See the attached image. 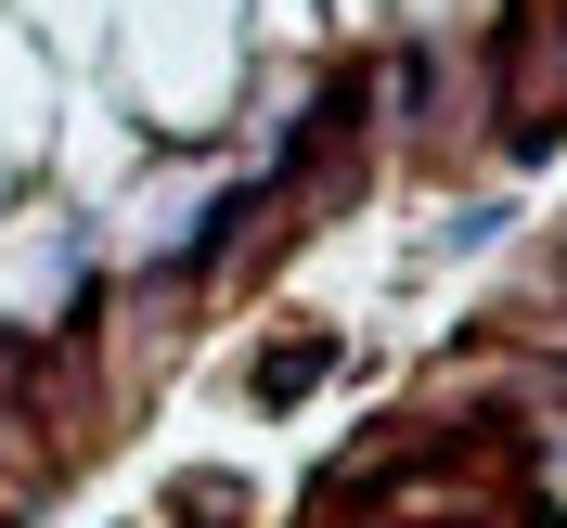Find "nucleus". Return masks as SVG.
Wrapping results in <instances>:
<instances>
[{"label": "nucleus", "instance_id": "nucleus-1", "mask_svg": "<svg viewBox=\"0 0 567 528\" xmlns=\"http://www.w3.org/2000/svg\"><path fill=\"white\" fill-rule=\"evenodd\" d=\"M310 374H322V335H297V349H271V361H258V400H297Z\"/></svg>", "mask_w": 567, "mask_h": 528}]
</instances>
